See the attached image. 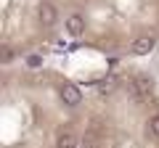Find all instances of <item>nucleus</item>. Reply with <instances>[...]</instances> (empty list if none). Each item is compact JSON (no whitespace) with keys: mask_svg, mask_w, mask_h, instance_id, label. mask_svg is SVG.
<instances>
[{"mask_svg":"<svg viewBox=\"0 0 159 148\" xmlns=\"http://www.w3.org/2000/svg\"><path fill=\"white\" fill-rule=\"evenodd\" d=\"M77 143H80V137L72 130H61L56 135V148H77Z\"/></svg>","mask_w":159,"mask_h":148,"instance_id":"obj_6","label":"nucleus"},{"mask_svg":"<svg viewBox=\"0 0 159 148\" xmlns=\"http://www.w3.org/2000/svg\"><path fill=\"white\" fill-rule=\"evenodd\" d=\"M58 93H61V101L66 103V106H72V108L82 103V90H80V87L74 85V82H64Z\"/></svg>","mask_w":159,"mask_h":148,"instance_id":"obj_4","label":"nucleus"},{"mask_svg":"<svg viewBox=\"0 0 159 148\" xmlns=\"http://www.w3.org/2000/svg\"><path fill=\"white\" fill-rule=\"evenodd\" d=\"M64 27H66V34L80 37V34H85V19L80 16V13H69L66 21H64Z\"/></svg>","mask_w":159,"mask_h":148,"instance_id":"obj_5","label":"nucleus"},{"mask_svg":"<svg viewBox=\"0 0 159 148\" xmlns=\"http://www.w3.org/2000/svg\"><path fill=\"white\" fill-rule=\"evenodd\" d=\"M27 66L29 69H40L43 66V56H40V53H29L27 56Z\"/></svg>","mask_w":159,"mask_h":148,"instance_id":"obj_9","label":"nucleus"},{"mask_svg":"<svg viewBox=\"0 0 159 148\" xmlns=\"http://www.w3.org/2000/svg\"><path fill=\"white\" fill-rule=\"evenodd\" d=\"M114 87H117V77H111V74H109L106 80H101V82H98V93H101V95H106V93H111Z\"/></svg>","mask_w":159,"mask_h":148,"instance_id":"obj_7","label":"nucleus"},{"mask_svg":"<svg viewBox=\"0 0 159 148\" xmlns=\"http://www.w3.org/2000/svg\"><path fill=\"white\" fill-rule=\"evenodd\" d=\"M37 21L43 24V27H53V24L58 21V8L53 6V3H48V0H43L37 6Z\"/></svg>","mask_w":159,"mask_h":148,"instance_id":"obj_2","label":"nucleus"},{"mask_svg":"<svg viewBox=\"0 0 159 148\" xmlns=\"http://www.w3.org/2000/svg\"><path fill=\"white\" fill-rule=\"evenodd\" d=\"M154 45H157L154 34H138L135 40L130 42V53L133 56H148V53L154 50Z\"/></svg>","mask_w":159,"mask_h":148,"instance_id":"obj_3","label":"nucleus"},{"mask_svg":"<svg viewBox=\"0 0 159 148\" xmlns=\"http://www.w3.org/2000/svg\"><path fill=\"white\" fill-rule=\"evenodd\" d=\"M13 58H16L13 48H8V45H3V48H0V63H11Z\"/></svg>","mask_w":159,"mask_h":148,"instance_id":"obj_8","label":"nucleus"},{"mask_svg":"<svg viewBox=\"0 0 159 148\" xmlns=\"http://www.w3.org/2000/svg\"><path fill=\"white\" fill-rule=\"evenodd\" d=\"M151 90H154V80L146 77V74H138L135 80H133V85H130V93L135 95V101H146Z\"/></svg>","mask_w":159,"mask_h":148,"instance_id":"obj_1","label":"nucleus"},{"mask_svg":"<svg viewBox=\"0 0 159 148\" xmlns=\"http://www.w3.org/2000/svg\"><path fill=\"white\" fill-rule=\"evenodd\" d=\"M148 130H151V135H154V137H157V140H159V114L148 119Z\"/></svg>","mask_w":159,"mask_h":148,"instance_id":"obj_10","label":"nucleus"}]
</instances>
